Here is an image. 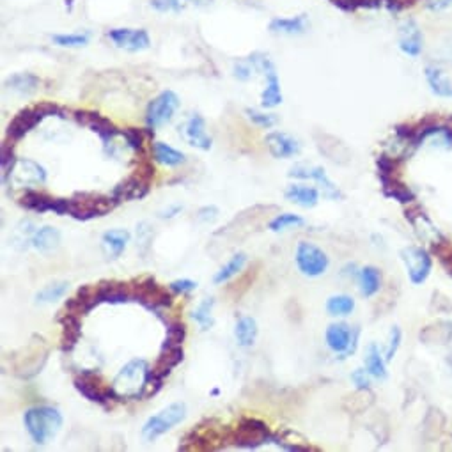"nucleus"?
<instances>
[{
  "label": "nucleus",
  "mask_w": 452,
  "mask_h": 452,
  "mask_svg": "<svg viewBox=\"0 0 452 452\" xmlns=\"http://www.w3.org/2000/svg\"><path fill=\"white\" fill-rule=\"evenodd\" d=\"M245 263H247V254H243V252L234 254V256H232L231 259H229L227 263H225L224 266H222V268L215 273V277H213V282H215L216 286L229 282L232 277H236L238 273L243 270Z\"/></svg>",
  "instance_id": "35"
},
{
  "label": "nucleus",
  "mask_w": 452,
  "mask_h": 452,
  "mask_svg": "<svg viewBox=\"0 0 452 452\" xmlns=\"http://www.w3.org/2000/svg\"><path fill=\"white\" fill-rule=\"evenodd\" d=\"M189 2H192V4L195 6H208L211 0H189Z\"/></svg>",
  "instance_id": "59"
},
{
  "label": "nucleus",
  "mask_w": 452,
  "mask_h": 452,
  "mask_svg": "<svg viewBox=\"0 0 452 452\" xmlns=\"http://www.w3.org/2000/svg\"><path fill=\"white\" fill-rule=\"evenodd\" d=\"M177 107H180V98H177L176 92H162L160 96H157L148 105V110H146V124H148V128H160L165 123H168V121L173 119Z\"/></svg>",
  "instance_id": "10"
},
{
  "label": "nucleus",
  "mask_w": 452,
  "mask_h": 452,
  "mask_svg": "<svg viewBox=\"0 0 452 452\" xmlns=\"http://www.w3.org/2000/svg\"><path fill=\"white\" fill-rule=\"evenodd\" d=\"M401 259H403L406 272H408L412 284L419 286L422 282H426V279L429 277L433 268L431 256L428 254V250H424L422 247H404L401 250Z\"/></svg>",
  "instance_id": "11"
},
{
  "label": "nucleus",
  "mask_w": 452,
  "mask_h": 452,
  "mask_svg": "<svg viewBox=\"0 0 452 452\" xmlns=\"http://www.w3.org/2000/svg\"><path fill=\"white\" fill-rule=\"evenodd\" d=\"M101 304H128L133 302L132 298V284L130 282H121V280H103L98 284Z\"/></svg>",
  "instance_id": "21"
},
{
  "label": "nucleus",
  "mask_w": 452,
  "mask_h": 452,
  "mask_svg": "<svg viewBox=\"0 0 452 452\" xmlns=\"http://www.w3.org/2000/svg\"><path fill=\"white\" fill-rule=\"evenodd\" d=\"M307 28V18L302 17L296 18H279L270 24V31L272 33H282V34H300Z\"/></svg>",
  "instance_id": "38"
},
{
  "label": "nucleus",
  "mask_w": 452,
  "mask_h": 452,
  "mask_svg": "<svg viewBox=\"0 0 452 452\" xmlns=\"http://www.w3.org/2000/svg\"><path fill=\"white\" fill-rule=\"evenodd\" d=\"M380 180L381 184H383V193L387 197H390V199H396L399 202H410L415 197L412 190L406 184L401 183L397 176H385L380 177Z\"/></svg>",
  "instance_id": "36"
},
{
  "label": "nucleus",
  "mask_w": 452,
  "mask_h": 452,
  "mask_svg": "<svg viewBox=\"0 0 452 452\" xmlns=\"http://www.w3.org/2000/svg\"><path fill=\"white\" fill-rule=\"evenodd\" d=\"M225 444L232 447L257 449L264 444H272V433L263 420L254 417H243L238 428L225 435Z\"/></svg>",
  "instance_id": "4"
},
{
  "label": "nucleus",
  "mask_w": 452,
  "mask_h": 452,
  "mask_svg": "<svg viewBox=\"0 0 452 452\" xmlns=\"http://www.w3.org/2000/svg\"><path fill=\"white\" fill-rule=\"evenodd\" d=\"M184 419H186V404L181 403V401L168 404L164 410H160V412L146 420L144 426H142V436L148 442L157 440L162 435L181 424Z\"/></svg>",
  "instance_id": "5"
},
{
  "label": "nucleus",
  "mask_w": 452,
  "mask_h": 452,
  "mask_svg": "<svg viewBox=\"0 0 452 452\" xmlns=\"http://www.w3.org/2000/svg\"><path fill=\"white\" fill-rule=\"evenodd\" d=\"M183 137L193 148L202 149V151H209V149H211L213 140L211 137L206 133L205 119H202L199 114H193V116L186 121L183 128Z\"/></svg>",
  "instance_id": "22"
},
{
  "label": "nucleus",
  "mask_w": 452,
  "mask_h": 452,
  "mask_svg": "<svg viewBox=\"0 0 452 452\" xmlns=\"http://www.w3.org/2000/svg\"><path fill=\"white\" fill-rule=\"evenodd\" d=\"M355 311V300L349 295H333L327 300V313L330 316H348Z\"/></svg>",
  "instance_id": "40"
},
{
  "label": "nucleus",
  "mask_w": 452,
  "mask_h": 452,
  "mask_svg": "<svg viewBox=\"0 0 452 452\" xmlns=\"http://www.w3.org/2000/svg\"><path fill=\"white\" fill-rule=\"evenodd\" d=\"M250 62L256 66L257 69L264 71V76H266V89L261 94V105L266 108H273L279 103H282V92H280V82L279 76H277L275 68H273L272 60L268 57L261 55V53H254L250 57Z\"/></svg>",
  "instance_id": "13"
},
{
  "label": "nucleus",
  "mask_w": 452,
  "mask_h": 452,
  "mask_svg": "<svg viewBox=\"0 0 452 452\" xmlns=\"http://www.w3.org/2000/svg\"><path fill=\"white\" fill-rule=\"evenodd\" d=\"M213 307H215V298H205L197 305V308L193 311L192 318L197 324L200 327V330H209L215 324V318H213Z\"/></svg>",
  "instance_id": "42"
},
{
  "label": "nucleus",
  "mask_w": 452,
  "mask_h": 452,
  "mask_svg": "<svg viewBox=\"0 0 452 452\" xmlns=\"http://www.w3.org/2000/svg\"><path fill=\"white\" fill-rule=\"evenodd\" d=\"M168 289H171L173 293H180V295H189V293L195 291L197 282L190 279H177L174 280V282H171Z\"/></svg>",
  "instance_id": "51"
},
{
  "label": "nucleus",
  "mask_w": 452,
  "mask_h": 452,
  "mask_svg": "<svg viewBox=\"0 0 452 452\" xmlns=\"http://www.w3.org/2000/svg\"><path fill=\"white\" fill-rule=\"evenodd\" d=\"M9 181L18 184V186H24V189H31V186H37V184H43L46 181V171L37 162L21 158V160H17V164L12 167Z\"/></svg>",
  "instance_id": "16"
},
{
  "label": "nucleus",
  "mask_w": 452,
  "mask_h": 452,
  "mask_svg": "<svg viewBox=\"0 0 452 452\" xmlns=\"http://www.w3.org/2000/svg\"><path fill=\"white\" fill-rule=\"evenodd\" d=\"M426 80L436 96L452 98V78L438 66H428L426 68Z\"/></svg>",
  "instance_id": "29"
},
{
  "label": "nucleus",
  "mask_w": 452,
  "mask_h": 452,
  "mask_svg": "<svg viewBox=\"0 0 452 452\" xmlns=\"http://www.w3.org/2000/svg\"><path fill=\"white\" fill-rule=\"evenodd\" d=\"M272 444L280 445V447L288 449V451H314V447H311L305 438L296 435L291 429H286L280 435H272Z\"/></svg>",
  "instance_id": "37"
},
{
  "label": "nucleus",
  "mask_w": 452,
  "mask_h": 452,
  "mask_svg": "<svg viewBox=\"0 0 452 452\" xmlns=\"http://www.w3.org/2000/svg\"><path fill=\"white\" fill-rule=\"evenodd\" d=\"M123 137L128 142L130 148L135 149V151H142V148H144V132L142 130L126 128L123 132Z\"/></svg>",
  "instance_id": "49"
},
{
  "label": "nucleus",
  "mask_w": 452,
  "mask_h": 452,
  "mask_svg": "<svg viewBox=\"0 0 452 452\" xmlns=\"http://www.w3.org/2000/svg\"><path fill=\"white\" fill-rule=\"evenodd\" d=\"M213 420L209 422L208 428L205 424L197 426L193 431L184 436L183 444L180 445V451H208V449H218L225 445V436L211 428Z\"/></svg>",
  "instance_id": "14"
},
{
  "label": "nucleus",
  "mask_w": 452,
  "mask_h": 452,
  "mask_svg": "<svg viewBox=\"0 0 452 452\" xmlns=\"http://www.w3.org/2000/svg\"><path fill=\"white\" fill-rule=\"evenodd\" d=\"M60 316L57 318V321L62 327V336H60V349L64 353L71 351L76 346V342L80 340L82 336V324H80V316L71 313H59Z\"/></svg>",
  "instance_id": "23"
},
{
  "label": "nucleus",
  "mask_w": 452,
  "mask_h": 452,
  "mask_svg": "<svg viewBox=\"0 0 452 452\" xmlns=\"http://www.w3.org/2000/svg\"><path fill=\"white\" fill-rule=\"evenodd\" d=\"M151 6L160 12H171V11H181L180 0H151Z\"/></svg>",
  "instance_id": "53"
},
{
  "label": "nucleus",
  "mask_w": 452,
  "mask_h": 452,
  "mask_svg": "<svg viewBox=\"0 0 452 452\" xmlns=\"http://www.w3.org/2000/svg\"><path fill=\"white\" fill-rule=\"evenodd\" d=\"M9 89L12 91L20 92V94H33L34 91L40 85V78L31 73H18V75H12L8 82H6Z\"/></svg>",
  "instance_id": "41"
},
{
  "label": "nucleus",
  "mask_w": 452,
  "mask_h": 452,
  "mask_svg": "<svg viewBox=\"0 0 452 452\" xmlns=\"http://www.w3.org/2000/svg\"><path fill=\"white\" fill-rule=\"evenodd\" d=\"M186 337V327L181 321H171L167 324V336H165L164 346H171V348H176V346H183V340Z\"/></svg>",
  "instance_id": "44"
},
{
  "label": "nucleus",
  "mask_w": 452,
  "mask_h": 452,
  "mask_svg": "<svg viewBox=\"0 0 452 452\" xmlns=\"http://www.w3.org/2000/svg\"><path fill=\"white\" fill-rule=\"evenodd\" d=\"M52 40L53 43L59 44V46H71V49H76V46H85V44L89 43V34H57Z\"/></svg>",
  "instance_id": "46"
},
{
  "label": "nucleus",
  "mask_w": 452,
  "mask_h": 452,
  "mask_svg": "<svg viewBox=\"0 0 452 452\" xmlns=\"http://www.w3.org/2000/svg\"><path fill=\"white\" fill-rule=\"evenodd\" d=\"M132 286V298L137 304L144 305L146 308L153 311V313H160V308L168 307L173 304V296L164 286H160L155 279L146 277L142 280H135L130 282Z\"/></svg>",
  "instance_id": "7"
},
{
  "label": "nucleus",
  "mask_w": 452,
  "mask_h": 452,
  "mask_svg": "<svg viewBox=\"0 0 452 452\" xmlns=\"http://www.w3.org/2000/svg\"><path fill=\"white\" fill-rule=\"evenodd\" d=\"M75 119L80 124H84V126H87L91 132L98 133L100 139L105 142V146H108V142L117 135V128L110 123V119H107V117H103L98 112L78 110V112H75Z\"/></svg>",
  "instance_id": "19"
},
{
  "label": "nucleus",
  "mask_w": 452,
  "mask_h": 452,
  "mask_svg": "<svg viewBox=\"0 0 452 452\" xmlns=\"http://www.w3.org/2000/svg\"><path fill=\"white\" fill-rule=\"evenodd\" d=\"M183 362V348L181 346H176V348H171V346H162L160 356L157 358L155 365H153L151 372L158 378H167L171 374L174 367L177 364Z\"/></svg>",
  "instance_id": "26"
},
{
  "label": "nucleus",
  "mask_w": 452,
  "mask_h": 452,
  "mask_svg": "<svg viewBox=\"0 0 452 452\" xmlns=\"http://www.w3.org/2000/svg\"><path fill=\"white\" fill-rule=\"evenodd\" d=\"M295 261L302 275L305 277H320L329 270L330 259L327 252H323L318 245L308 243V241H300L296 247Z\"/></svg>",
  "instance_id": "8"
},
{
  "label": "nucleus",
  "mask_w": 452,
  "mask_h": 452,
  "mask_svg": "<svg viewBox=\"0 0 452 452\" xmlns=\"http://www.w3.org/2000/svg\"><path fill=\"white\" fill-rule=\"evenodd\" d=\"M324 340H327V346L336 355H340V358H346L351 353H355L358 330H353L346 323H333L324 332Z\"/></svg>",
  "instance_id": "12"
},
{
  "label": "nucleus",
  "mask_w": 452,
  "mask_h": 452,
  "mask_svg": "<svg viewBox=\"0 0 452 452\" xmlns=\"http://www.w3.org/2000/svg\"><path fill=\"white\" fill-rule=\"evenodd\" d=\"M68 289L69 284L66 280L53 282V284L44 286L41 291H37L36 296H34V300H36V304H55L57 300H60V298L68 293Z\"/></svg>",
  "instance_id": "39"
},
{
  "label": "nucleus",
  "mask_w": 452,
  "mask_h": 452,
  "mask_svg": "<svg viewBox=\"0 0 452 452\" xmlns=\"http://www.w3.org/2000/svg\"><path fill=\"white\" fill-rule=\"evenodd\" d=\"M234 75H236L238 80H248L250 76H252V68L248 62H238L234 64Z\"/></svg>",
  "instance_id": "55"
},
{
  "label": "nucleus",
  "mask_w": 452,
  "mask_h": 452,
  "mask_svg": "<svg viewBox=\"0 0 452 452\" xmlns=\"http://www.w3.org/2000/svg\"><path fill=\"white\" fill-rule=\"evenodd\" d=\"M49 116H62V110H60L57 105L52 103H41L36 105V107L25 108L21 112L17 114V117L11 121L8 128V137L11 139V142H17V140L24 139L28 132L33 128H36L37 124Z\"/></svg>",
  "instance_id": "6"
},
{
  "label": "nucleus",
  "mask_w": 452,
  "mask_h": 452,
  "mask_svg": "<svg viewBox=\"0 0 452 452\" xmlns=\"http://www.w3.org/2000/svg\"><path fill=\"white\" fill-rule=\"evenodd\" d=\"M289 177H296V180H313L323 190V195L327 199H340L342 193L337 189L333 181H330V177L327 176L324 168L320 165H307V164H296L295 167L289 171Z\"/></svg>",
  "instance_id": "15"
},
{
  "label": "nucleus",
  "mask_w": 452,
  "mask_h": 452,
  "mask_svg": "<svg viewBox=\"0 0 452 452\" xmlns=\"http://www.w3.org/2000/svg\"><path fill=\"white\" fill-rule=\"evenodd\" d=\"M358 280H360V293L365 298H371L380 291L381 273L376 266H364L358 273Z\"/></svg>",
  "instance_id": "34"
},
{
  "label": "nucleus",
  "mask_w": 452,
  "mask_h": 452,
  "mask_svg": "<svg viewBox=\"0 0 452 452\" xmlns=\"http://www.w3.org/2000/svg\"><path fill=\"white\" fill-rule=\"evenodd\" d=\"M447 247V250L451 254H445V252H438V256H440L442 263L445 264V268L449 270V273H452V247H449V245H445Z\"/></svg>",
  "instance_id": "57"
},
{
  "label": "nucleus",
  "mask_w": 452,
  "mask_h": 452,
  "mask_svg": "<svg viewBox=\"0 0 452 452\" xmlns=\"http://www.w3.org/2000/svg\"><path fill=\"white\" fill-rule=\"evenodd\" d=\"M119 205L116 199L110 195H101L94 192H76L69 199V216L75 220L87 222L98 216H105L112 211Z\"/></svg>",
  "instance_id": "3"
},
{
  "label": "nucleus",
  "mask_w": 452,
  "mask_h": 452,
  "mask_svg": "<svg viewBox=\"0 0 452 452\" xmlns=\"http://www.w3.org/2000/svg\"><path fill=\"white\" fill-rule=\"evenodd\" d=\"M151 184V180L144 177L142 174L135 173L133 176L126 177L124 181L117 183L112 190V197L117 200V202H123V200H140L144 199L149 193V186Z\"/></svg>",
  "instance_id": "17"
},
{
  "label": "nucleus",
  "mask_w": 452,
  "mask_h": 452,
  "mask_svg": "<svg viewBox=\"0 0 452 452\" xmlns=\"http://www.w3.org/2000/svg\"><path fill=\"white\" fill-rule=\"evenodd\" d=\"M28 436L36 445H46L62 428V415L53 406H34L24 415Z\"/></svg>",
  "instance_id": "1"
},
{
  "label": "nucleus",
  "mask_w": 452,
  "mask_h": 452,
  "mask_svg": "<svg viewBox=\"0 0 452 452\" xmlns=\"http://www.w3.org/2000/svg\"><path fill=\"white\" fill-rule=\"evenodd\" d=\"M75 388L85 399L101 404V406H108L112 401H119L117 394L114 392L112 385L105 387L100 374L94 371H84L82 374H78L75 378Z\"/></svg>",
  "instance_id": "9"
},
{
  "label": "nucleus",
  "mask_w": 452,
  "mask_h": 452,
  "mask_svg": "<svg viewBox=\"0 0 452 452\" xmlns=\"http://www.w3.org/2000/svg\"><path fill=\"white\" fill-rule=\"evenodd\" d=\"M17 164V158H15V149H12V144H8L6 142L2 146V153H0V165H2V181L8 183L9 176H11V171Z\"/></svg>",
  "instance_id": "45"
},
{
  "label": "nucleus",
  "mask_w": 452,
  "mask_h": 452,
  "mask_svg": "<svg viewBox=\"0 0 452 452\" xmlns=\"http://www.w3.org/2000/svg\"><path fill=\"white\" fill-rule=\"evenodd\" d=\"M18 205H20L21 208L28 209V211H36V213L52 211L53 197L46 195V193L43 192H36V190H27V192L20 197Z\"/></svg>",
  "instance_id": "31"
},
{
  "label": "nucleus",
  "mask_w": 452,
  "mask_h": 452,
  "mask_svg": "<svg viewBox=\"0 0 452 452\" xmlns=\"http://www.w3.org/2000/svg\"><path fill=\"white\" fill-rule=\"evenodd\" d=\"M181 209H183V206H180V205L171 206V208L165 209V211L160 213V218H174V216H176L177 213H181Z\"/></svg>",
  "instance_id": "58"
},
{
  "label": "nucleus",
  "mask_w": 452,
  "mask_h": 452,
  "mask_svg": "<svg viewBox=\"0 0 452 452\" xmlns=\"http://www.w3.org/2000/svg\"><path fill=\"white\" fill-rule=\"evenodd\" d=\"M284 197L291 200L293 205L302 208H314L320 202V192L314 186H304V184H291L284 192Z\"/></svg>",
  "instance_id": "28"
},
{
  "label": "nucleus",
  "mask_w": 452,
  "mask_h": 452,
  "mask_svg": "<svg viewBox=\"0 0 452 452\" xmlns=\"http://www.w3.org/2000/svg\"><path fill=\"white\" fill-rule=\"evenodd\" d=\"M305 220L300 215H295V213H282V215H277L272 222H270V231L280 232L286 231L289 227H300L304 225Z\"/></svg>",
  "instance_id": "43"
},
{
  "label": "nucleus",
  "mask_w": 452,
  "mask_h": 452,
  "mask_svg": "<svg viewBox=\"0 0 452 452\" xmlns=\"http://www.w3.org/2000/svg\"><path fill=\"white\" fill-rule=\"evenodd\" d=\"M153 157L158 164L167 165V167H177V165H183L186 162L184 153L177 151L173 146L164 144V142H155L153 144Z\"/></svg>",
  "instance_id": "32"
},
{
  "label": "nucleus",
  "mask_w": 452,
  "mask_h": 452,
  "mask_svg": "<svg viewBox=\"0 0 452 452\" xmlns=\"http://www.w3.org/2000/svg\"><path fill=\"white\" fill-rule=\"evenodd\" d=\"M401 339H403V332H401L399 327H392L390 330V336H388V346H387V355H385V360L392 362L394 356H396L397 349L401 346Z\"/></svg>",
  "instance_id": "48"
},
{
  "label": "nucleus",
  "mask_w": 452,
  "mask_h": 452,
  "mask_svg": "<svg viewBox=\"0 0 452 452\" xmlns=\"http://www.w3.org/2000/svg\"><path fill=\"white\" fill-rule=\"evenodd\" d=\"M257 321L252 316H240L234 324V337H236L238 346L241 348H252L257 339Z\"/></svg>",
  "instance_id": "30"
},
{
  "label": "nucleus",
  "mask_w": 452,
  "mask_h": 452,
  "mask_svg": "<svg viewBox=\"0 0 452 452\" xmlns=\"http://www.w3.org/2000/svg\"><path fill=\"white\" fill-rule=\"evenodd\" d=\"M162 383H164V378H158V376H155L153 372H149V378H148V381H146L144 392H142V399H148V397L157 396V394L160 392Z\"/></svg>",
  "instance_id": "52"
},
{
  "label": "nucleus",
  "mask_w": 452,
  "mask_h": 452,
  "mask_svg": "<svg viewBox=\"0 0 452 452\" xmlns=\"http://www.w3.org/2000/svg\"><path fill=\"white\" fill-rule=\"evenodd\" d=\"M264 140H266L268 151L273 158H293L302 151L300 142L288 133L272 132Z\"/></svg>",
  "instance_id": "20"
},
{
  "label": "nucleus",
  "mask_w": 452,
  "mask_h": 452,
  "mask_svg": "<svg viewBox=\"0 0 452 452\" xmlns=\"http://www.w3.org/2000/svg\"><path fill=\"white\" fill-rule=\"evenodd\" d=\"M399 49L410 57H417L422 52V34L413 20H406L399 27Z\"/></svg>",
  "instance_id": "25"
},
{
  "label": "nucleus",
  "mask_w": 452,
  "mask_h": 452,
  "mask_svg": "<svg viewBox=\"0 0 452 452\" xmlns=\"http://www.w3.org/2000/svg\"><path fill=\"white\" fill-rule=\"evenodd\" d=\"M130 232L126 229H110L101 236V250L107 259H117L130 243Z\"/></svg>",
  "instance_id": "24"
},
{
  "label": "nucleus",
  "mask_w": 452,
  "mask_h": 452,
  "mask_svg": "<svg viewBox=\"0 0 452 452\" xmlns=\"http://www.w3.org/2000/svg\"><path fill=\"white\" fill-rule=\"evenodd\" d=\"M218 218V208L216 206H205L197 211V220L205 222V224H209V222H215Z\"/></svg>",
  "instance_id": "54"
},
{
  "label": "nucleus",
  "mask_w": 452,
  "mask_h": 452,
  "mask_svg": "<svg viewBox=\"0 0 452 452\" xmlns=\"http://www.w3.org/2000/svg\"><path fill=\"white\" fill-rule=\"evenodd\" d=\"M149 372H151V367L142 358H135V360L124 365L112 381L114 392L117 394L119 401L142 399V392H144Z\"/></svg>",
  "instance_id": "2"
},
{
  "label": "nucleus",
  "mask_w": 452,
  "mask_h": 452,
  "mask_svg": "<svg viewBox=\"0 0 452 452\" xmlns=\"http://www.w3.org/2000/svg\"><path fill=\"white\" fill-rule=\"evenodd\" d=\"M60 245V231L52 225H43V227L36 229L31 238V247L36 248L37 252L49 254Z\"/></svg>",
  "instance_id": "27"
},
{
  "label": "nucleus",
  "mask_w": 452,
  "mask_h": 452,
  "mask_svg": "<svg viewBox=\"0 0 452 452\" xmlns=\"http://www.w3.org/2000/svg\"><path fill=\"white\" fill-rule=\"evenodd\" d=\"M247 116L248 119L252 121L254 124H257V126H261V128H272V126H275L279 123L275 114H263L257 112V110H250V108L247 110Z\"/></svg>",
  "instance_id": "47"
},
{
  "label": "nucleus",
  "mask_w": 452,
  "mask_h": 452,
  "mask_svg": "<svg viewBox=\"0 0 452 452\" xmlns=\"http://www.w3.org/2000/svg\"><path fill=\"white\" fill-rule=\"evenodd\" d=\"M449 6H452V0H429L428 8L431 11H444Z\"/></svg>",
  "instance_id": "56"
},
{
  "label": "nucleus",
  "mask_w": 452,
  "mask_h": 452,
  "mask_svg": "<svg viewBox=\"0 0 452 452\" xmlns=\"http://www.w3.org/2000/svg\"><path fill=\"white\" fill-rule=\"evenodd\" d=\"M365 369L369 371L372 378L376 380H385L388 376L387 372V360L381 356L380 348L376 345H369L365 351Z\"/></svg>",
  "instance_id": "33"
},
{
  "label": "nucleus",
  "mask_w": 452,
  "mask_h": 452,
  "mask_svg": "<svg viewBox=\"0 0 452 452\" xmlns=\"http://www.w3.org/2000/svg\"><path fill=\"white\" fill-rule=\"evenodd\" d=\"M108 37L119 46V49L130 50V52H140L149 49V36L142 28H114L108 33Z\"/></svg>",
  "instance_id": "18"
},
{
  "label": "nucleus",
  "mask_w": 452,
  "mask_h": 452,
  "mask_svg": "<svg viewBox=\"0 0 452 452\" xmlns=\"http://www.w3.org/2000/svg\"><path fill=\"white\" fill-rule=\"evenodd\" d=\"M351 381L356 390H364V388L371 387V374H369L367 369L358 367L351 372Z\"/></svg>",
  "instance_id": "50"
}]
</instances>
